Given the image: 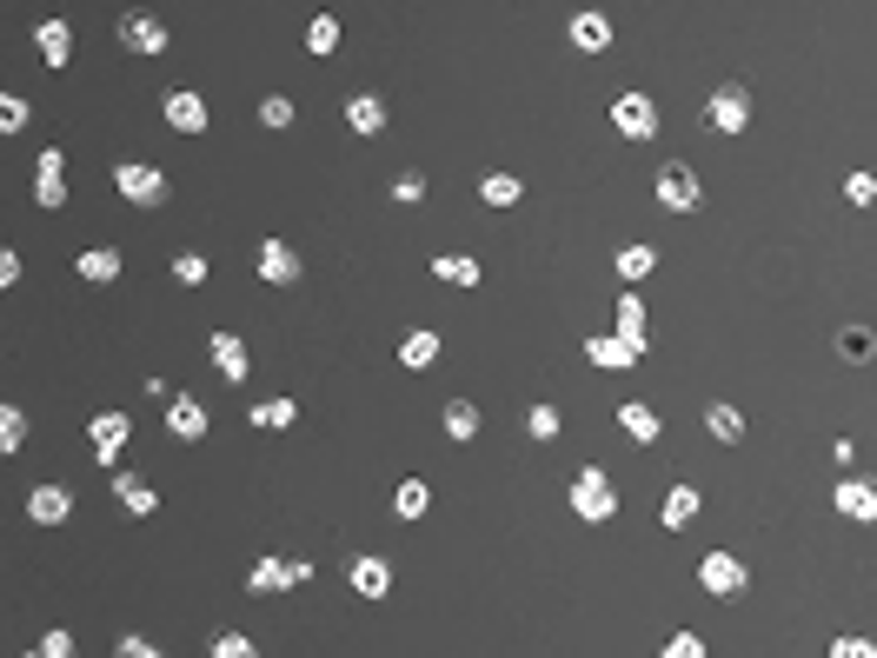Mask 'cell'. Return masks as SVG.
Here are the masks:
<instances>
[{
  "mask_svg": "<svg viewBox=\"0 0 877 658\" xmlns=\"http://www.w3.org/2000/svg\"><path fill=\"white\" fill-rule=\"evenodd\" d=\"M73 273H80L86 286H114V280H120V254H114V246H86V254L73 260Z\"/></svg>",
  "mask_w": 877,
  "mask_h": 658,
  "instance_id": "obj_19",
  "label": "cell"
},
{
  "mask_svg": "<svg viewBox=\"0 0 877 658\" xmlns=\"http://www.w3.org/2000/svg\"><path fill=\"white\" fill-rule=\"evenodd\" d=\"M611 333H619L625 346H639V353H645V299H639V293H625V299H619V313H611Z\"/></svg>",
  "mask_w": 877,
  "mask_h": 658,
  "instance_id": "obj_23",
  "label": "cell"
},
{
  "mask_svg": "<svg viewBox=\"0 0 877 658\" xmlns=\"http://www.w3.org/2000/svg\"><path fill=\"white\" fill-rule=\"evenodd\" d=\"M259 120H267L273 133H287V127H293V101H287V94H267V101H259Z\"/></svg>",
  "mask_w": 877,
  "mask_h": 658,
  "instance_id": "obj_38",
  "label": "cell"
},
{
  "mask_svg": "<svg viewBox=\"0 0 877 658\" xmlns=\"http://www.w3.org/2000/svg\"><path fill=\"white\" fill-rule=\"evenodd\" d=\"M572 513H578L585 526H605L611 513H619V485H611V472L578 466V479H572Z\"/></svg>",
  "mask_w": 877,
  "mask_h": 658,
  "instance_id": "obj_1",
  "label": "cell"
},
{
  "mask_svg": "<svg viewBox=\"0 0 877 658\" xmlns=\"http://www.w3.org/2000/svg\"><path fill=\"white\" fill-rule=\"evenodd\" d=\"M393 200H406V207H419V200H425V174H419V167H406V174L393 180Z\"/></svg>",
  "mask_w": 877,
  "mask_h": 658,
  "instance_id": "obj_42",
  "label": "cell"
},
{
  "mask_svg": "<svg viewBox=\"0 0 877 658\" xmlns=\"http://www.w3.org/2000/svg\"><path fill=\"white\" fill-rule=\"evenodd\" d=\"M34 47H40L47 67H67V60H73V27H67V21H40V27H34Z\"/></svg>",
  "mask_w": 877,
  "mask_h": 658,
  "instance_id": "obj_21",
  "label": "cell"
},
{
  "mask_svg": "<svg viewBox=\"0 0 877 658\" xmlns=\"http://www.w3.org/2000/svg\"><path fill=\"white\" fill-rule=\"evenodd\" d=\"M287 586H300V559H253V572H246V592H287Z\"/></svg>",
  "mask_w": 877,
  "mask_h": 658,
  "instance_id": "obj_11",
  "label": "cell"
},
{
  "mask_svg": "<svg viewBox=\"0 0 877 658\" xmlns=\"http://www.w3.org/2000/svg\"><path fill=\"white\" fill-rule=\"evenodd\" d=\"M166 433H173V439H187V446H194V439H207V406H200L194 392L166 399Z\"/></svg>",
  "mask_w": 877,
  "mask_h": 658,
  "instance_id": "obj_14",
  "label": "cell"
},
{
  "mask_svg": "<svg viewBox=\"0 0 877 658\" xmlns=\"http://www.w3.org/2000/svg\"><path fill=\"white\" fill-rule=\"evenodd\" d=\"M27 446V413L21 406H0V453H21Z\"/></svg>",
  "mask_w": 877,
  "mask_h": 658,
  "instance_id": "obj_35",
  "label": "cell"
},
{
  "mask_svg": "<svg viewBox=\"0 0 877 658\" xmlns=\"http://www.w3.org/2000/svg\"><path fill=\"white\" fill-rule=\"evenodd\" d=\"M293 420H300L293 399H259V406H253V426H259V433H287Z\"/></svg>",
  "mask_w": 877,
  "mask_h": 658,
  "instance_id": "obj_29",
  "label": "cell"
},
{
  "mask_svg": "<svg viewBox=\"0 0 877 658\" xmlns=\"http://www.w3.org/2000/svg\"><path fill=\"white\" fill-rule=\"evenodd\" d=\"M114 500H120V506H127L133 519H147V513L160 506V492H153V485H140L133 472H120V479H114Z\"/></svg>",
  "mask_w": 877,
  "mask_h": 658,
  "instance_id": "obj_28",
  "label": "cell"
},
{
  "mask_svg": "<svg viewBox=\"0 0 877 658\" xmlns=\"http://www.w3.org/2000/svg\"><path fill=\"white\" fill-rule=\"evenodd\" d=\"M432 273L446 280V286H479V280H486V267H479L472 254H438V260H432Z\"/></svg>",
  "mask_w": 877,
  "mask_h": 658,
  "instance_id": "obj_27",
  "label": "cell"
},
{
  "mask_svg": "<svg viewBox=\"0 0 877 658\" xmlns=\"http://www.w3.org/2000/svg\"><path fill=\"white\" fill-rule=\"evenodd\" d=\"M67 513H73V492H67V485H34V492H27V519H34V526H60Z\"/></svg>",
  "mask_w": 877,
  "mask_h": 658,
  "instance_id": "obj_16",
  "label": "cell"
},
{
  "mask_svg": "<svg viewBox=\"0 0 877 658\" xmlns=\"http://www.w3.org/2000/svg\"><path fill=\"white\" fill-rule=\"evenodd\" d=\"M114 651H120V658H160V645H153V638H133V632L114 638Z\"/></svg>",
  "mask_w": 877,
  "mask_h": 658,
  "instance_id": "obj_47",
  "label": "cell"
},
{
  "mask_svg": "<svg viewBox=\"0 0 877 658\" xmlns=\"http://www.w3.org/2000/svg\"><path fill=\"white\" fill-rule=\"evenodd\" d=\"M565 34H572V47H578V54H605V47H611V14L585 8V14H572V27H565Z\"/></svg>",
  "mask_w": 877,
  "mask_h": 658,
  "instance_id": "obj_18",
  "label": "cell"
},
{
  "mask_svg": "<svg viewBox=\"0 0 877 658\" xmlns=\"http://www.w3.org/2000/svg\"><path fill=\"white\" fill-rule=\"evenodd\" d=\"M705 127H712V133H745V127H751V94L738 87V80L705 101Z\"/></svg>",
  "mask_w": 877,
  "mask_h": 658,
  "instance_id": "obj_4",
  "label": "cell"
},
{
  "mask_svg": "<svg viewBox=\"0 0 877 658\" xmlns=\"http://www.w3.org/2000/svg\"><path fill=\"white\" fill-rule=\"evenodd\" d=\"M831 506H838L844 519L870 526V519H877V479H838V492H831Z\"/></svg>",
  "mask_w": 877,
  "mask_h": 658,
  "instance_id": "obj_10",
  "label": "cell"
},
{
  "mask_svg": "<svg viewBox=\"0 0 877 658\" xmlns=\"http://www.w3.org/2000/svg\"><path fill=\"white\" fill-rule=\"evenodd\" d=\"M705 433H712L718 446H738V439H745V413H738V406H725V399H712V406H705Z\"/></svg>",
  "mask_w": 877,
  "mask_h": 658,
  "instance_id": "obj_25",
  "label": "cell"
},
{
  "mask_svg": "<svg viewBox=\"0 0 877 658\" xmlns=\"http://www.w3.org/2000/svg\"><path fill=\"white\" fill-rule=\"evenodd\" d=\"M346 586H353L360 599H386V592H393V565H386L379 552H360L353 565H346Z\"/></svg>",
  "mask_w": 877,
  "mask_h": 658,
  "instance_id": "obj_9",
  "label": "cell"
},
{
  "mask_svg": "<svg viewBox=\"0 0 877 658\" xmlns=\"http://www.w3.org/2000/svg\"><path fill=\"white\" fill-rule=\"evenodd\" d=\"M525 433H533V439H559V406H552V399H539L533 413H525Z\"/></svg>",
  "mask_w": 877,
  "mask_h": 658,
  "instance_id": "obj_36",
  "label": "cell"
},
{
  "mask_svg": "<svg viewBox=\"0 0 877 658\" xmlns=\"http://www.w3.org/2000/svg\"><path fill=\"white\" fill-rule=\"evenodd\" d=\"M432 360H438V333H432V326H419V333L399 340V366H406V373H425Z\"/></svg>",
  "mask_w": 877,
  "mask_h": 658,
  "instance_id": "obj_26",
  "label": "cell"
},
{
  "mask_svg": "<svg viewBox=\"0 0 877 658\" xmlns=\"http://www.w3.org/2000/svg\"><path fill=\"white\" fill-rule=\"evenodd\" d=\"M40 651H47V658H73V632H60V625L40 632Z\"/></svg>",
  "mask_w": 877,
  "mask_h": 658,
  "instance_id": "obj_46",
  "label": "cell"
},
{
  "mask_svg": "<svg viewBox=\"0 0 877 658\" xmlns=\"http://www.w3.org/2000/svg\"><path fill=\"white\" fill-rule=\"evenodd\" d=\"M166 40H173V34H166L160 14H140V8L120 14V47H127V54H166Z\"/></svg>",
  "mask_w": 877,
  "mask_h": 658,
  "instance_id": "obj_7",
  "label": "cell"
},
{
  "mask_svg": "<svg viewBox=\"0 0 877 658\" xmlns=\"http://www.w3.org/2000/svg\"><path fill=\"white\" fill-rule=\"evenodd\" d=\"M259 280H267V286H300L293 239H259Z\"/></svg>",
  "mask_w": 877,
  "mask_h": 658,
  "instance_id": "obj_8",
  "label": "cell"
},
{
  "mask_svg": "<svg viewBox=\"0 0 877 658\" xmlns=\"http://www.w3.org/2000/svg\"><path fill=\"white\" fill-rule=\"evenodd\" d=\"M831 658H877V645H870V638H838Z\"/></svg>",
  "mask_w": 877,
  "mask_h": 658,
  "instance_id": "obj_48",
  "label": "cell"
},
{
  "mask_svg": "<svg viewBox=\"0 0 877 658\" xmlns=\"http://www.w3.org/2000/svg\"><path fill=\"white\" fill-rule=\"evenodd\" d=\"M127 433H133V420L120 413V406L94 413V459H101V466H114V459H120V446H127Z\"/></svg>",
  "mask_w": 877,
  "mask_h": 658,
  "instance_id": "obj_12",
  "label": "cell"
},
{
  "mask_svg": "<svg viewBox=\"0 0 877 658\" xmlns=\"http://www.w3.org/2000/svg\"><path fill=\"white\" fill-rule=\"evenodd\" d=\"M207 120H213V114H207V101H200L194 87H173V94H166V127H173V133H207Z\"/></svg>",
  "mask_w": 877,
  "mask_h": 658,
  "instance_id": "obj_13",
  "label": "cell"
},
{
  "mask_svg": "<svg viewBox=\"0 0 877 658\" xmlns=\"http://www.w3.org/2000/svg\"><path fill=\"white\" fill-rule=\"evenodd\" d=\"M698 200H705L698 174L685 167V160H665V167H658V207L665 213H698Z\"/></svg>",
  "mask_w": 877,
  "mask_h": 658,
  "instance_id": "obj_3",
  "label": "cell"
},
{
  "mask_svg": "<svg viewBox=\"0 0 877 658\" xmlns=\"http://www.w3.org/2000/svg\"><path fill=\"white\" fill-rule=\"evenodd\" d=\"M585 360H592V366H605V373H625V366H639L645 353H639V346H625L619 333H598V340H585Z\"/></svg>",
  "mask_w": 877,
  "mask_h": 658,
  "instance_id": "obj_17",
  "label": "cell"
},
{
  "mask_svg": "<svg viewBox=\"0 0 877 658\" xmlns=\"http://www.w3.org/2000/svg\"><path fill=\"white\" fill-rule=\"evenodd\" d=\"M346 127H353V133H386V101L379 94H353V101H346Z\"/></svg>",
  "mask_w": 877,
  "mask_h": 658,
  "instance_id": "obj_22",
  "label": "cell"
},
{
  "mask_svg": "<svg viewBox=\"0 0 877 658\" xmlns=\"http://www.w3.org/2000/svg\"><path fill=\"white\" fill-rule=\"evenodd\" d=\"M479 200H486V207H518V200H525V180H518V174H486V180H479Z\"/></svg>",
  "mask_w": 877,
  "mask_h": 658,
  "instance_id": "obj_31",
  "label": "cell"
},
{
  "mask_svg": "<svg viewBox=\"0 0 877 658\" xmlns=\"http://www.w3.org/2000/svg\"><path fill=\"white\" fill-rule=\"evenodd\" d=\"M207 273H213V267H207L200 254H180V260H173V280H180V286H207Z\"/></svg>",
  "mask_w": 877,
  "mask_h": 658,
  "instance_id": "obj_40",
  "label": "cell"
},
{
  "mask_svg": "<svg viewBox=\"0 0 877 658\" xmlns=\"http://www.w3.org/2000/svg\"><path fill=\"white\" fill-rule=\"evenodd\" d=\"M306 54H339V21L332 14H313L306 21Z\"/></svg>",
  "mask_w": 877,
  "mask_h": 658,
  "instance_id": "obj_34",
  "label": "cell"
},
{
  "mask_svg": "<svg viewBox=\"0 0 877 658\" xmlns=\"http://www.w3.org/2000/svg\"><path fill=\"white\" fill-rule=\"evenodd\" d=\"M114 187H120V200H133V207H160V200H166V174L153 167V160H120V167H114Z\"/></svg>",
  "mask_w": 877,
  "mask_h": 658,
  "instance_id": "obj_2",
  "label": "cell"
},
{
  "mask_svg": "<svg viewBox=\"0 0 877 658\" xmlns=\"http://www.w3.org/2000/svg\"><path fill=\"white\" fill-rule=\"evenodd\" d=\"M446 433H453L459 446L479 439V406H472V399H453V406H446Z\"/></svg>",
  "mask_w": 877,
  "mask_h": 658,
  "instance_id": "obj_33",
  "label": "cell"
},
{
  "mask_svg": "<svg viewBox=\"0 0 877 658\" xmlns=\"http://www.w3.org/2000/svg\"><path fill=\"white\" fill-rule=\"evenodd\" d=\"M665 658H705V638H698V632H671L665 638Z\"/></svg>",
  "mask_w": 877,
  "mask_h": 658,
  "instance_id": "obj_43",
  "label": "cell"
},
{
  "mask_svg": "<svg viewBox=\"0 0 877 658\" xmlns=\"http://www.w3.org/2000/svg\"><path fill=\"white\" fill-rule=\"evenodd\" d=\"M34 200L40 207H67V174H40L34 180Z\"/></svg>",
  "mask_w": 877,
  "mask_h": 658,
  "instance_id": "obj_41",
  "label": "cell"
},
{
  "mask_svg": "<svg viewBox=\"0 0 877 658\" xmlns=\"http://www.w3.org/2000/svg\"><path fill=\"white\" fill-rule=\"evenodd\" d=\"M27 120H34V107H27L21 94H0V133H21Z\"/></svg>",
  "mask_w": 877,
  "mask_h": 658,
  "instance_id": "obj_37",
  "label": "cell"
},
{
  "mask_svg": "<svg viewBox=\"0 0 877 658\" xmlns=\"http://www.w3.org/2000/svg\"><path fill=\"white\" fill-rule=\"evenodd\" d=\"M838 353H844V360H870V353H877V340L864 333V326H844V333H838Z\"/></svg>",
  "mask_w": 877,
  "mask_h": 658,
  "instance_id": "obj_39",
  "label": "cell"
},
{
  "mask_svg": "<svg viewBox=\"0 0 877 658\" xmlns=\"http://www.w3.org/2000/svg\"><path fill=\"white\" fill-rule=\"evenodd\" d=\"M611 127H619L625 140H652V133H658V107H652V94H619V101H611Z\"/></svg>",
  "mask_w": 877,
  "mask_h": 658,
  "instance_id": "obj_6",
  "label": "cell"
},
{
  "mask_svg": "<svg viewBox=\"0 0 877 658\" xmlns=\"http://www.w3.org/2000/svg\"><path fill=\"white\" fill-rule=\"evenodd\" d=\"M213 658H253V638H239V632H220V638H213Z\"/></svg>",
  "mask_w": 877,
  "mask_h": 658,
  "instance_id": "obj_45",
  "label": "cell"
},
{
  "mask_svg": "<svg viewBox=\"0 0 877 658\" xmlns=\"http://www.w3.org/2000/svg\"><path fill=\"white\" fill-rule=\"evenodd\" d=\"M698 586H705L712 599H738L745 592V565L732 552H705V559H698Z\"/></svg>",
  "mask_w": 877,
  "mask_h": 658,
  "instance_id": "obj_5",
  "label": "cell"
},
{
  "mask_svg": "<svg viewBox=\"0 0 877 658\" xmlns=\"http://www.w3.org/2000/svg\"><path fill=\"white\" fill-rule=\"evenodd\" d=\"M844 200H851V207H870V200H877V174H851V180H844Z\"/></svg>",
  "mask_w": 877,
  "mask_h": 658,
  "instance_id": "obj_44",
  "label": "cell"
},
{
  "mask_svg": "<svg viewBox=\"0 0 877 658\" xmlns=\"http://www.w3.org/2000/svg\"><path fill=\"white\" fill-rule=\"evenodd\" d=\"M698 506H705V500H698V485H671V492H665V506H658V519H665V532H678V526H691V519H698Z\"/></svg>",
  "mask_w": 877,
  "mask_h": 658,
  "instance_id": "obj_24",
  "label": "cell"
},
{
  "mask_svg": "<svg viewBox=\"0 0 877 658\" xmlns=\"http://www.w3.org/2000/svg\"><path fill=\"white\" fill-rule=\"evenodd\" d=\"M14 280H21V254L8 246V254H0V286H14Z\"/></svg>",
  "mask_w": 877,
  "mask_h": 658,
  "instance_id": "obj_49",
  "label": "cell"
},
{
  "mask_svg": "<svg viewBox=\"0 0 877 658\" xmlns=\"http://www.w3.org/2000/svg\"><path fill=\"white\" fill-rule=\"evenodd\" d=\"M611 273H619L625 286H639V280H652V273H658V254H652L645 239H632V246H619V260H611Z\"/></svg>",
  "mask_w": 877,
  "mask_h": 658,
  "instance_id": "obj_20",
  "label": "cell"
},
{
  "mask_svg": "<svg viewBox=\"0 0 877 658\" xmlns=\"http://www.w3.org/2000/svg\"><path fill=\"white\" fill-rule=\"evenodd\" d=\"M207 353H213L220 379H233V386L253 373V353H246V340H239V333H213V340H207Z\"/></svg>",
  "mask_w": 877,
  "mask_h": 658,
  "instance_id": "obj_15",
  "label": "cell"
},
{
  "mask_svg": "<svg viewBox=\"0 0 877 658\" xmlns=\"http://www.w3.org/2000/svg\"><path fill=\"white\" fill-rule=\"evenodd\" d=\"M425 506H432L425 479H399V485H393V513H399V519H425Z\"/></svg>",
  "mask_w": 877,
  "mask_h": 658,
  "instance_id": "obj_30",
  "label": "cell"
},
{
  "mask_svg": "<svg viewBox=\"0 0 877 658\" xmlns=\"http://www.w3.org/2000/svg\"><path fill=\"white\" fill-rule=\"evenodd\" d=\"M619 426H625V433H632L639 446H652V439H658V413H652V406H645V399H632V406H619Z\"/></svg>",
  "mask_w": 877,
  "mask_h": 658,
  "instance_id": "obj_32",
  "label": "cell"
}]
</instances>
